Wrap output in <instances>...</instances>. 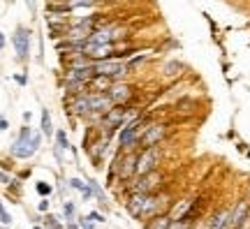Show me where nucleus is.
Returning a JSON list of instances; mask_svg holds the SVG:
<instances>
[{
  "label": "nucleus",
  "mask_w": 250,
  "mask_h": 229,
  "mask_svg": "<svg viewBox=\"0 0 250 229\" xmlns=\"http://www.w3.org/2000/svg\"><path fill=\"white\" fill-rule=\"evenodd\" d=\"M167 204H171V197L167 192H151V194H144V192H130L127 202H125V208L127 213L137 218V220H146L155 213H165Z\"/></svg>",
  "instance_id": "nucleus-1"
},
{
  "label": "nucleus",
  "mask_w": 250,
  "mask_h": 229,
  "mask_svg": "<svg viewBox=\"0 0 250 229\" xmlns=\"http://www.w3.org/2000/svg\"><path fill=\"white\" fill-rule=\"evenodd\" d=\"M42 137H44V134L33 132V127L26 123L19 130V137L14 139V144H12V155L17 160H30L37 150H40V146H42Z\"/></svg>",
  "instance_id": "nucleus-2"
},
{
  "label": "nucleus",
  "mask_w": 250,
  "mask_h": 229,
  "mask_svg": "<svg viewBox=\"0 0 250 229\" xmlns=\"http://www.w3.org/2000/svg\"><path fill=\"white\" fill-rule=\"evenodd\" d=\"M162 185H165V174L160 169H153L148 174H139L130 181V192H144V194H151V192H160Z\"/></svg>",
  "instance_id": "nucleus-3"
},
{
  "label": "nucleus",
  "mask_w": 250,
  "mask_h": 229,
  "mask_svg": "<svg viewBox=\"0 0 250 229\" xmlns=\"http://www.w3.org/2000/svg\"><path fill=\"white\" fill-rule=\"evenodd\" d=\"M114 167H116V176L121 183H130L137 176V150H125L121 148L118 155L114 158Z\"/></svg>",
  "instance_id": "nucleus-4"
},
{
  "label": "nucleus",
  "mask_w": 250,
  "mask_h": 229,
  "mask_svg": "<svg viewBox=\"0 0 250 229\" xmlns=\"http://www.w3.org/2000/svg\"><path fill=\"white\" fill-rule=\"evenodd\" d=\"M12 46H14V53H17L19 62H28L30 61V46H33V30L23 23H19L12 33Z\"/></svg>",
  "instance_id": "nucleus-5"
},
{
  "label": "nucleus",
  "mask_w": 250,
  "mask_h": 229,
  "mask_svg": "<svg viewBox=\"0 0 250 229\" xmlns=\"http://www.w3.org/2000/svg\"><path fill=\"white\" fill-rule=\"evenodd\" d=\"M162 158H165V153H162V146H148V148H139L137 150V176L139 174H148L153 169H160L162 165Z\"/></svg>",
  "instance_id": "nucleus-6"
},
{
  "label": "nucleus",
  "mask_w": 250,
  "mask_h": 229,
  "mask_svg": "<svg viewBox=\"0 0 250 229\" xmlns=\"http://www.w3.org/2000/svg\"><path fill=\"white\" fill-rule=\"evenodd\" d=\"M169 134V127L162 121H148L146 127L142 130V137H139V148H148V146H158L167 139Z\"/></svg>",
  "instance_id": "nucleus-7"
},
{
  "label": "nucleus",
  "mask_w": 250,
  "mask_h": 229,
  "mask_svg": "<svg viewBox=\"0 0 250 229\" xmlns=\"http://www.w3.org/2000/svg\"><path fill=\"white\" fill-rule=\"evenodd\" d=\"M134 95H137V86L127 79L114 81V86L109 88V97L114 100V104H134Z\"/></svg>",
  "instance_id": "nucleus-8"
},
{
  "label": "nucleus",
  "mask_w": 250,
  "mask_h": 229,
  "mask_svg": "<svg viewBox=\"0 0 250 229\" xmlns=\"http://www.w3.org/2000/svg\"><path fill=\"white\" fill-rule=\"evenodd\" d=\"M250 215V199L248 197H243L236 202V206L232 208V215H229V227L232 229H243L246 220H248Z\"/></svg>",
  "instance_id": "nucleus-9"
},
{
  "label": "nucleus",
  "mask_w": 250,
  "mask_h": 229,
  "mask_svg": "<svg viewBox=\"0 0 250 229\" xmlns=\"http://www.w3.org/2000/svg\"><path fill=\"white\" fill-rule=\"evenodd\" d=\"M109 146H111V139L102 137V134L90 144V148L86 150V153H88L90 160L95 162V167H100V162H104V158H107V153H109Z\"/></svg>",
  "instance_id": "nucleus-10"
},
{
  "label": "nucleus",
  "mask_w": 250,
  "mask_h": 229,
  "mask_svg": "<svg viewBox=\"0 0 250 229\" xmlns=\"http://www.w3.org/2000/svg\"><path fill=\"white\" fill-rule=\"evenodd\" d=\"M88 104L90 114H107L114 106V100L109 97V93H90L88 90Z\"/></svg>",
  "instance_id": "nucleus-11"
},
{
  "label": "nucleus",
  "mask_w": 250,
  "mask_h": 229,
  "mask_svg": "<svg viewBox=\"0 0 250 229\" xmlns=\"http://www.w3.org/2000/svg\"><path fill=\"white\" fill-rule=\"evenodd\" d=\"M229 215H232L229 208H220V211H215L213 215L206 220V229H232L229 227Z\"/></svg>",
  "instance_id": "nucleus-12"
},
{
  "label": "nucleus",
  "mask_w": 250,
  "mask_h": 229,
  "mask_svg": "<svg viewBox=\"0 0 250 229\" xmlns=\"http://www.w3.org/2000/svg\"><path fill=\"white\" fill-rule=\"evenodd\" d=\"M183 72H186V62L176 61V58L162 62V77H165V79H179Z\"/></svg>",
  "instance_id": "nucleus-13"
},
{
  "label": "nucleus",
  "mask_w": 250,
  "mask_h": 229,
  "mask_svg": "<svg viewBox=\"0 0 250 229\" xmlns=\"http://www.w3.org/2000/svg\"><path fill=\"white\" fill-rule=\"evenodd\" d=\"M114 86V79L107 74H93V79L88 81L90 93H109V88Z\"/></svg>",
  "instance_id": "nucleus-14"
},
{
  "label": "nucleus",
  "mask_w": 250,
  "mask_h": 229,
  "mask_svg": "<svg viewBox=\"0 0 250 229\" xmlns=\"http://www.w3.org/2000/svg\"><path fill=\"white\" fill-rule=\"evenodd\" d=\"M169 225H171L169 211L155 213V215H151V218H146V220H144V229H167Z\"/></svg>",
  "instance_id": "nucleus-15"
},
{
  "label": "nucleus",
  "mask_w": 250,
  "mask_h": 229,
  "mask_svg": "<svg viewBox=\"0 0 250 229\" xmlns=\"http://www.w3.org/2000/svg\"><path fill=\"white\" fill-rule=\"evenodd\" d=\"M40 132L44 134V137H54L56 130H54V121H51V111L46 109V106H42V116H40Z\"/></svg>",
  "instance_id": "nucleus-16"
},
{
  "label": "nucleus",
  "mask_w": 250,
  "mask_h": 229,
  "mask_svg": "<svg viewBox=\"0 0 250 229\" xmlns=\"http://www.w3.org/2000/svg\"><path fill=\"white\" fill-rule=\"evenodd\" d=\"M148 58H151V53H134L132 58H127V61H125V65H127L130 74H134V72L139 70L142 65H146V62H148Z\"/></svg>",
  "instance_id": "nucleus-17"
},
{
  "label": "nucleus",
  "mask_w": 250,
  "mask_h": 229,
  "mask_svg": "<svg viewBox=\"0 0 250 229\" xmlns=\"http://www.w3.org/2000/svg\"><path fill=\"white\" fill-rule=\"evenodd\" d=\"M44 9H46V14H72L74 12L67 2H56V0H49L44 5Z\"/></svg>",
  "instance_id": "nucleus-18"
},
{
  "label": "nucleus",
  "mask_w": 250,
  "mask_h": 229,
  "mask_svg": "<svg viewBox=\"0 0 250 229\" xmlns=\"http://www.w3.org/2000/svg\"><path fill=\"white\" fill-rule=\"evenodd\" d=\"M54 139H56V144H58V148H62V150H70L72 148V146H70V139H67V132H65V130H56Z\"/></svg>",
  "instance_id": "nucleus-19"
},
{
  "label": "nucleus",
  "mask_w": 250,
  "mask_h": 229,
  "mask_svg": "<svg viewBox=\"0 0 250 229\" xmlns=\"http://www.w3.org/2000/svg\"><path fill=\"white\" fill-rule=\"evenodd\" d=\"M62 213H65V218L67 220H74V215H77V206H74V202H62Z\"/></svg>",
  "instance_id": "nucleus-20"
},
{
  "label": "nucleus",
  "mask_w": 250,
  "mask_h": 229,
  "mask_svg": "<svg viewBox=\"0 0 250 229\" xmlns=\"http://www.w3.org/2000/svg\"><path fill=\"white\" fill-rule=\"evenodd\" d=\"M35 190L42 194V197H51V194H54V185H51V183H44V181H42V183L35 185Z\"/></svg>",
  "instance_id": "nucleus-21"
},
{
  "label": "nucleus",
  "mask_w": 250,
  "mask_h": 229,
  "mask_svg": "<svg viewBox=\"0 0 250 229\" xmlns=\"http://www.w3.org/2000/svg\"><path fill=\"white\" fill-rule=\"evenodd\" d=\"M167 229H192V222H188V220H171V225Z\"/></svg>",
  "instance_id": "nucleus-22"
},
{
  "label": "nucleus",
  "mask_w": 250,
  "mask_h": 229,
  "mask_svg": "<svg viewBox=\"0 0 250 229\" xmlns=\"http://www.w3.org/2000/svg\"><path fill=\"white\" fill-rule=\"evenodd\" d=\"M49 208H51L49 197H42V199H40V204H37V211H40V213H49Z\"/></svg>",
  "instance_id": "nucleus-23"
},
{
  "label": "nucleus",
  "mask_w": 250,
  "mask_h": 229,
  "mask_svg": "<svg viewBox=\"0 0 250 229\" xmlns=\"http://www.w3.org/2000/svg\"><path fill=\"white\" fill-rule=\"evenodd\" d=\"M0 222H2V225H9V222H12V215H9L7 208L2 206V202H0Z\"/></svg>",
  "instance_id": "nucleus-24"
},
{
  "label": "nucleus",
  "mask_w": 250,
  "mask_h": 229,
  "mask_svg": "<svg viewBox=\"0 0 250 229\" xmlns=\"http://www.w3.org/2000/svg\"><path fill=\"white\" fill-rule=\"evenodd\" d=\"M86 218H88V220H93V222H98V225H100V222H107V218H104L102 213H98V211H90Z\"/></svg>",
  "instance_id": "nucleus-25"
},
{
  "label": "nucleus",
  "mask_w": 250,
  "mask_h": 229,
  "mask_svg": "<svg viewBox=\"0 0 250 229\" xmlns=\"http://www.w3.org/2000/svg\"><path fill=\"white\" fill-rule=\"evenodd\" d=\"M83 185H86V183H83L81 178H77V176L70 178V187H74V190H79V192H81V190H83Z\"/></svg>",
  "instance_id": "nucleus-26"
},
{
  "label": "nucleus",
  "mask_w": 250,
  "mask_h": 229,
  "mask_svg": "<svg viewBox=\"0 0 250 229\" xmlns=\"http://www.w3.org/2000/svg\"><path fill=\"white\" fill-rule=\"evenodd\" d=\"M79 227L81 229H95V222L88 220V218H79Z\"/></svg>",
  "instance_id": "nucleus-27"
},
{
  "label": "nucleus",
  "mask_w": 250,
  "mask_h": 229,
  "mask_svg": "<svg viewBox=\"0 0 250 229\" xmlns=\"http://www.w3.org/2000/svg\"><path fill=\"white\" fill-rule=\"evenodd\" d=\"M23 2H26L28 12H30V14H33V17H35V12H37V2H35V0H23Z\"/></svg>",
  "instance_id": "nucleus-28"
},
{
  "label": "nucleus",
  "mask_w": 250,
  "mask_h": 229,
  "mask_svg": "<svg viewBox=\"0 0 250 229\" xmlns=\"http://www.w3.org/2000/svg\"><path fill=\"white\" fill-rule=\"evenodd\" d=\"M14 81H17L19 86H26L28 79H26V74H14Z\"/></svg>",
  "instance_id": "nucleus-29"
},
{
  "label": "nucleus",
  "mask_w": 250,
  "mask_h": 229,
  "mask_svg": "<svg viewBox=\"0 0 250 229\" xmlns=\"http://www.w3.org/2000/svg\"><path fill=\"white\" fill-rule=\"evenodd\" d=\"M7 183H12V181H9V176L5 174V171H0V185H7Z\"/></svg>",
  "instance_id": "nucleus-30"
},
{
  "label": "nucleus",
  "mask_w": 250,
  "mask_h": 229,
  "mask_svg": "<svg viewBox=\"0 0 250 229\" xmlns=\"http://www.w3.org/2000/svg\"><path fill=\"white\" fill-rule=\"evenodd\" d=\"M7 46V37H5V33H0V51Z\"/></svg>",
  "instance_id": "nucleus-31"
},
{
  "label": "nucleus",
  "mask_w": 250,
  "mask_h": 229,
  "mask_svg": "<svg viewBox=\"0 0 250 229\" xmlns=\"http://www.w3.org/2000/svg\"><path fill=\"white\" fill-rule=\"evenodd\" d=\"M7 127H9V123H7V121H5V118H0V132H5Z\"/></svg>",
  "instance_id": "nucleus-32"
},
{
  "label": "nucleus",
  "mask_w": 250,
  "mask_h": 229,
  "mask_svg": "<svg viewBox=\"0 0 250 229\" xmlns=\"http://www.w3.org/2000/svg\"><path fill=\"white\" fill-rule=\"evenodd\" d=\"M30 118H33V114H30V111H23V123H30Z\"/></svg>",
  "instance_id": "nucleus-33"
},
{
  "label": "nucleus",
  "mask_w": 250,
  "mask_h": 229,
  "mask_svg": "<svg viewBox=\"0 0 250 229\" xmlns=\"http://www.w3.org/2000/svg\"><path fill=\"white\" fill-rule=\"evenodd\" d=\"M67 229H79V220H77V222H67Z\"/></svg>",
  "instance_id": "nucleus-34"
},
{
  "label": "nucleus",
  "mask_w": 250,
  "mask_h": 229,
  "mask_svg": "<svg viewBox=\"0 0 250 229\" xmlns=\"http://www.w3.org/2000/svg\"><path fill=\"white\" fill-rule=\"evenodd\" d=\"M35 229H42V227H40V225H37V227H35Z\"/></svg>",
  "instance_id": "nucleus-35"
},
{
  "label": "nucleus",
  "mask_w": 250,
  "mask_h": 229,
  "mask_svg": "<svg viewBox=\"0 0 250 229\" xmlns=\"http://www.w3.org/2000/svg\"><path fill=\"white\" fill-rule=\"evenodd\" d=\"M248 28H250V21H248Z\"/></svg>",
  "instance_id": "nucleus-36"
},
{
  "label": "nucleus",
  "mask_w": 250,
  "mask_h": 229,
  "mask_svg": "<svg viewBox=\"0 0 250 229\" xmlns=\"http://www.w3.org/2000/svg\"><path fill=\"white\" fill-rule=\"evenodd\" d=\"M0 118H2V114H0Z\"/></svg>",
  "instance_id": "nucleus-37"
}]
</instances>
